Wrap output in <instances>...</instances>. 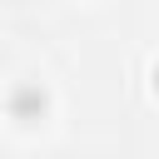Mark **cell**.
Here are the masks:
<instances>
[{
    "instance_id": "1",
    "label": "cell",
    "mask_w": 159,
    "mask_h": 159,
    "mask_svg": "<svg viewBox=\"0 0 159 159\" xmlns=\"http://www.w3.org/2000/svg\"><path fill=\"white\" fill-rule=\"evenodd\" d=\"M5 109H10L15 124H40V119H50V89L35 84V80H20L5 94Z\"/></svg>"
},
{
    "instance_id": "2",
    "label": "cell",
    "mask_w": 159,
    "mask_h": 159,
    "mask_svg": "<svg viewBox=\"0 0 159 159\" xmlns=\"http://www.w3.org/2000/svg\"><path fill=\"white\" fill-rule=\"evenodd\" d=\"M149 75H154V89H159V60H154V70H149Z\"/></svg>"
}]
</instances>
